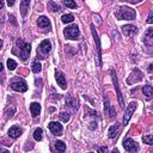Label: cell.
Returning <instances> with one entry per match:
<instances>
[{"label":"cell","mask_w":153,"mask_h":153,"mask_svg":"<svg viewBox=\"0 0 153 153\" xmlns=\"http://www.w3.org/2000/svg\"><path fill=\"white\" fill-rule=\"evenodd\" d=\"M117 18L118 19H127V20H131L135 18V11L131 10L130 7H127V6H123V7H120L118 12H117Z\"/></svg>","instance_id":"6da1fadb"},{"label":"cell","mask_w":153,"mask_h":153,"mask_svg":"<svg viewBox=\"0 0 153 153\" xmlns=\"http://www.w3.org/2000/svg\"><path fill=\"white\" fill-rule=\"evenodd\" d=\"M79 27L76 25H71V26H67L65 30H63V35L69 38V39H76L79 37Z\"/></svg>","instance_id":"7a4b0ae2"},{"label":"cell","mask_w":153,"mask_h":153,"mask_svg":"<svg viewBox=\"0 0 153 153\" xmlns=\"http://www.w3.org/2000/svg\"><path fill=\"white\" fill-rule=\"evenodd\" d=\"M17 45L20 48V51H19V56L22 57V60H23V61H25V60L27 59L29 54H30V49H31L30 44H27V43H24L23 41H17Z\"/></svg>","instance_id":"3957f363"},{"label":"cell","mask_w":153,"mask_h":153,"mask_svg":"<svg viewBox=\"0 0 153 153\" xmlns=\"http://www.w3.org/2000/svg\"><path fill=\"white\" fill-rule=\"evenodd\" d=\"M11 87L17 92H25L27 90V84L23 79H16L12 81Z\"/></svg>","instance_id":"277c9868"},{"label":"cell","mask_w":153,"mask_h":153,"mask_svg":"<svg viewBox=\"0 0 153 153\" xmlns=\"http://www.w3.org/2000/svg\"><path fill=\"white\" fill-rule=\"evenodd\" d=\"M135 109H136V103H135V102L129 103L128 108L126 109L124 116H123V124H127V123H128V121H129V120H130V117L133 116V114H134Z\"/></svg>","instance_id":"5b68a950"},{"label":"cell","mask_w":153,"mask_h":153,"mask_svg":"<svg viewBox=\"0 0 153 153\" xmlns=\"http://www.w3.org/2000/svg\"><path fill=\"white\" fill-rule=\"evenodd\" d=\"M123 147L128 152H137L139 151V145L134 140H131V139L123 140Z\"/></svg>","instance_id":"8992f818"},{"label":"cell","mask_w":153,"mask_h":153,"mask_svg":"<svg viewBox=\"0 0 153 153\" xmlns=\"http://www.w3.org/2000/svg\"><path fill=\"white\" fill-rule=\"evenodd\" d=\"M111 79H112V82H114L115 88H116V92H117V98H118V102H120L121 106H123V105H124V103H123V97H122V93H121V91H120V88H118L117 78H116V74L114 73V71H111Z\"/></svg>","instance_id":"52a82bcc"},{"label":"cell","mask_w":153,"mask_h":153,"mask_svg":"<svg viewBox=\"0 0 153 153\" xmlns=\"http://www.w3.org/2000/svg\"><path fill=\"white\" fill-rule=\"evenodd\" d=\"M49 129L55 135H61V133H62V126L59 122H50L49 123Z\"/></svg>","instance_id":"ba28073f"},{"label":"cell","mask_w":153,"mask_h":153,"mask_svg":"<svg viewBox=\"0 0 153 153\" xmlns=\"http://www.w3.org/2000/svg\"><path fill=\"white\" fill-rule=\"evenodd\" d=\"M104 111H105V114H108L111 118L116 116V111H115V110L112 109V106L110 105V103H109V99H108V98H105V99H104Z\"/></svg>","instance_id":"9c48e42d"},{"label":"cell","mask_w":153,"mask_h":153,"mask_svg":"<svg viewBox=\"0 0 153 153\" xmlns=\"http://www.w3.org/2000/svg\"><path fill=\"white\" fill-rule=\"evenodd\" d=\"M122 32H123L126 36H131V35L137 33V29H136L134 25H124V26L122 27Z\"/></svg>","instance_id":"30bf717a"},{"label":"cell","mask_w":153,"mask_h":153,"mask_svg":"<svg viewBox=\"0 0 153 153\" xmlns=\"http://www.w3.org/2000/svg\"><path fill=\"white\" fill-rule=\"evenodd\" d=\"M55 78H56V81H57L59 86H60L61 88L65 90V88H66V78H65L63 73L56 71V73H55Z\"/></svg>","instance_id":"8fae6325"},{"label":"cell","mask_w":153,"mask_h":153,"mask_svg":"<svg viewBox=\"0 0 153 153\" xmlns=\"http://www.w3.org/2000/svg\"><path fill=\"white\" fill-rule=\"evenodd\" d=\"M145 43L149 47H153V29H148L145 33V38H143Z\"/></svg>","instance_id":"7c38bea8"},{"label":"cell","mask_w":153,"mask_h":153,"mask_svg":"<svg viewBox=\"0 0 153 153\" xmlns=\"http://www.w3.org/2000/svg\"><path fill=\"white\" fill-rule=\"evenodd\" d=\"M8 135H10L11 137H13V139H17V137H19V136L22 135V129H20L19 127L14 126V127L10 128V130H8Z\"/></svg>","instance_id":"4fadbf2b"},{"label":"cell","mask_w":153,"mask_h":153,"mask_svg":"<svg viewBox=\"0 0 153 153\" xmlns=\"http://www.w3.org/2000/svg\"><path fill=\"white\" fill-rule=\"evenodd\" d=\"M30 111H31V114H32V116L33 117H36V116H38L39 115V112H41V105H39V103H31L30 104Z\"/></svg>","instance_id":"5bb4252c"},{"label":"cell","mask_w":153,"mask_h":153,"mask_svg":"<svg viewBox=\"0 0 153 153\" xmlns=\"http://www.w3.org/2000/svg\"><path fill=\"white\" fill-rule=\"evenodd\" d=\"M37 24H38V26L42 27V29H44V27H48V29H49V27H50V22H49V19H48L47 17H44V16H42V17L38 18Z\"/></svg>","instance_id":"9a60e30c"},{"label":"cell","mask_w":153,"mask_h":153,"mask_svg":"<svg viewBox=\"0 0 153 153\" xmlns=\"http://www.w3.org/2000/svg\"><path fill=\"white\" fill-rule=\"evenodd\" d=\"M39 48H41V51H42V53L48 54V53L51 50V44H50V42H49L48 39H44V41H42Z\"/></svg>","instance_id":"2e32d148"},{"label":"cell","mask_w":153,"mask_h":153,"mask_svg":"<svg viewBox=\"0 0 153 153\" xmlns=\"http://www.w3.org/2000/svg\"><path fill=\"white\" fill-rule=\"evenodd\" d=\"M91 29H92V35L94 37V41L97 42V54H98V59L100 61V44H99V38H98V35H97V32L94 30V25L93 24L91 25Z\"/></svg>","instance_id":"e0dca14e"},{"label":"cell","mask_w":153,"mask_h":153,"mask_svg":"<svg viewBox=\"0 0 153 153\" xmlns=\"http://www.w3.org/2000/svg\"><path fill=\"white\" fill-rule=\"evenodd\" d=\"M29 5H30V0H22L20 1V13L23 17L26 16V12L29 10Z\"/></svg>","instance_id":"ac0fdd59"},{"label":"cell","mask_w":153,"mask_h":153,"mask_svg":"<svg viewBox=\"0 0 153 153\" xmlns=\"http://www.w3.org/2000/svg\"><path fill=\"white\" fill-rule=\"evenodd\" d=\"M118 130H120V126L118 124H115V126H111L110 129H109V137L110 139H114L117 136L118 134Z\"/></svg>","instance_id":"d6986e66"},{"label":"cell","mask_w":153,"mask_h":153,"mask_svg":"<svg viewBox=\"0 0 153 153\" xmlns=\"http://www.w3.org/2000/svg\"><path fill=\"white\" fill-rule=\"evenodd\" d=\"M142 92H143V94L146 96V98H147V99L152 98V96H153V88H152L149 85H146V86H143V88H142Z\"/></svg>","instance_id":"ffe728a7"},{"label":"cell","mask_w":153,"mask_h":153,"mask_svg":"<svg viewBox=\"0 0 153 153\" xmlns=\"http://www.w3.org/2000/svg\"><path fill=\"white\" fill-rule=\"evenodd\" d=\"M66 104H67L68 106H71V108L78 109V103H76V100L73 99V98L69 97V96H67V98H66Z\"/></svg>","instance_id":"44dd1931"},{"label":"cell","mask_w":153,"mask_h":153,"mask_svg":"<svg viewBox=\"0 0 153 153\" xmlns=\"http://www.w3.org/2000/svg\"><path fill=\"white\" fill-rule=\"evenodd\" d=\"M42 129L41 128H37L35 131H33V139L36 140V141H41L42 140Z\"/></svg>","instance_id":"7402d4cb"},{"label":"cell","mask_w":153,"mask_h":153,"mask_svg":"<svg viewBox=\"0 0 153 153\" xmlns=\"http://www.w3.org/2000/svg\"><path fill=\"white\" fill-rule=\"evenodd\" d=\"M61 20H62L65 24H67V23H72V22L74 20V17H73L72 14H63L62 18H61Z\"/></svg>","instance_id":"603a6c76"},{"label":"cell","mask_w":153,"mask_h":153,"mask_svg":"<svg viewBox=\"0 0 153 153\" xmlns=\"http://www.w3.org/2000/svg\"><path fill=\"white\" fill-rule=\"evenodd\" d=\"M55 148L60 152H65L66 151V145L62 142V141H56L55 142Z\"/></svg>","instance_id":"cb8c5ba5"},{"label":"cell","mask_w":153,"mask_h":153,"mask_svg":"<svg viewBox=\"0 0 153 153\" xmlns=\"http://www.w3.org/2000/svg\"><path fill=\"white\" fill-rule=\"evenodd\" d=\"M42 71V66L39 62H33L32 63V72L33 73H39Z\"/></svg>","instance_id":"d4e9b609"},{"label":"cell","mask_w":153,"mask_h":153,"mask_svg":"<svg viewBox=\"0 0 153 153\" xmlns=\"http://www.w3.org/2000/svg\"><path fill=\"white\" fill-rule=\"evenodd\" d=\"M7 67H8V69H10V71L16 69V67H17L16 61H14V60H12V59H8V60H7Z\"/></svg>","instance_id":"484cf974"},{"label":"cell","mask_w":153,"mask_h":153,"mask_svg":"<svg viewBox=\"0 0 153 153\" xmlns=\"http://www.w3.org/2000/svg\"><path fill=\"white\" fill-rule=\"evenodd\" d=\"M142 141L147 145H153V135H145L142 137Z\"/></svg>","instance_id":"4316f807"},{"label":"cell","mask_w":153,"mask_h":153,"mask_svg":"<svg viewBox=\"0 0 153 153\" xmlns=\"http://www.w3.org/2000/svg\"><path fill=\"white\" fill-rule=\"evenodd\" d=\"M48 6H49V7L51 8V11H54V12H56V11H60V6H59V5H56L54 1H49Z\"/></svg>","instance_id":"83f0119b"},{"label":"cell","mask_w":153,"mask_h":153,"mask_svg":"<svg viewBox=\"0 0 153 153\" xmlns=\"http://www.w3.org/2000/svg\"><path fill=\"white\" fill-rule=\"evenodd\" d=\"M65 1V5L69 8H75L76 7V4L74 2V0H63Z\"/></svg>","instance_id":"f1b7e54d"},{"label":"cell","mask_w":153,"mask_h":153,"mask_svg":"<svg viewBox=\"0 0 153 153\" xmlns=\"http://www.w3.org/2000/svg\"><path fill=\"white\" fill-rule=\"evenodd\" d=\"M60 118L63 121V122H68L69 121V114H66V112H61L60 114Z\"/></svg>","instance_id":"f546056e"},{"label":"cell","mask_w":153,"mask_h":153,"mask_svg":"<svg viewBox=\"0 0 153 153\" xmlns=\"http://www.w3.org/2000/svg\"><path fill=\"white\" fill-rule=\"evenodd\" d=\"M148 24H153V10L149 12V14H148V17H147V20H146Z\"/></svg>","instance_id":"4dcf8cb0"},{"label":"cell","mask_w":153,"mask_h":153,"mask_svg":"<svg viewBox=\"0 0 153 153\" xmlns=\"http://www.w3.org/2000/svg\"><path fill=\"white\" fill-rule=\"evenodd\" d=\"M106 151H108L106 147H100V148H98V152H106Z\"/></svg>","instance_id":"1f68e13d"},{"label":"cell","mask_w":153,"mask_h":153,"mask_svg":"<svg viewBox=\"0 0 153 153\" xmlns=\"http://www.w3.org/2000/svg\"><path fill=\"white\" fill-rule=\"evenodd\" d=\"M7 5L8 6H13L14 5V0H7Z\"/></svg>","instance_id":"d6a6232c"}]
</instances>
